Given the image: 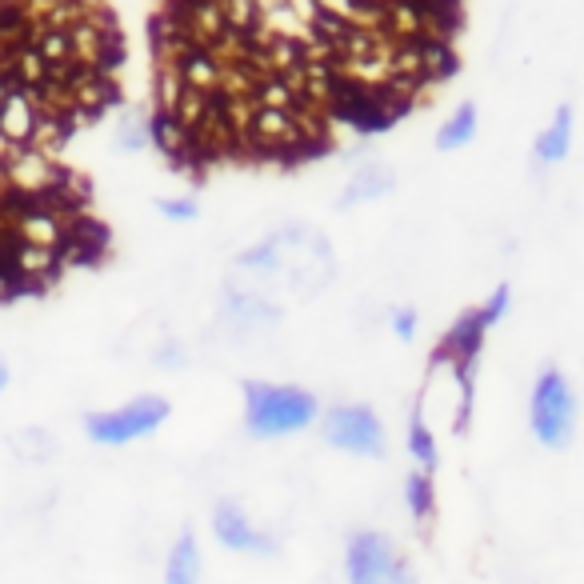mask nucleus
Instances as JSON below:
<instances>
[{"mask_svg": "<svg viewBox=\"0 0 584 584\" xmlns=\"http://www.w3.org/2000/svg\"><path fill=\"white\" fill-rule=\"evenodd\" d=\"M172 416V404L156 392H144V396H132L116 408H100V412H88L84 416V436L92 444H104V448H124L132 440H144L152 436L164 420Z\"/></svg>", "mask_w": 584, "mask_h": 584, "instance_id": "obj_3", "label": "nucleus"}, {"mask_svg": "<svg viewBox=\"0 0 584 584\" xmlns=\"http://www.w3.org/2000/svg\"><path fill=\"white\" fill-rule=\"evenodd\" d=\"M32 132H36V100L28 88H12L0 104V136L12 148H24L32 144Z\"/></svg>", "mask_w": 584, "mask_h": 584, "instance_id": "obj_9", "label": "nucleus"}, {"mask_svg": "<svg viewBox=\"0 0 584 584\" xmlns=\"http://www.w3.org/2000/svg\"><path fill=\"white\" fill-rule=\"evenodd\" d=\"M148 136H152V148L180 160V156H192V136L168 116V112H148Z\"/></svg>", "mask_w": 584, "mask_h": 584, "instance_id": "obj_13", "label": "nucleus"}, {"mask_svg": "<svg viewBox=\"0 0 584 584\" xmlns=\"http://www.w3.org/2000/svg\"><path fill=\"white\" fill-rule=\"evenodd\" d=\"M320 400L300 384L244 380V428L256 440H280L316 424Z\"/></svg>", "mask_w": 584, "mask_h": 584, "instance_id": "obj_1", "label": "nucleus"}, {"mask_svg": "<svg viewBox=\"0 0 584 584\" xmlns=\"http://www.w3.org/2000/svg\"><path fill=\"white\" fill-rule=\"evenodd\" d=\"M404 500H408V512H412V520H428L432 516V476L428 472H412L408 480H404Z\"/></svg>", "mask_w": 584, "mask_h": 584, "instance_id": "obj_16", "label": "nucleus"}, {"mask_svg": "<svg viewBox=\"0 0 584 584\" xmlns=\"http://www.w3.org/2000/svg\"><path fill=\"white\" fill-rule=\"evenodd\" d=\"M572 128H576V104L564 100V104H556L552 120L540 128V136H536V144H532V160H536L540 168L560 164V160L572 152Z\"/></svg>", "mask_w": 584, "mask_h": 584, "instance_id": "obj_8", "label": "nucleus"}, {"mask_svg": "<svg viewBox=\"0 0 584 584\" xmlns=\"http://www.w3.org/2000/svg\"><path fill=\"white\" fill-rule=\"evenodd\" d=\"M156 212H160L164 220L188 224V220L200 216V200H196V196H160V200H156Z\"/></svg>", "mask_w": 584, "mask_h": 584, "instance_id": "obj_18", "label": "nucleus"}, {"mask_svg": "<svg viewBox=\"0 0 584 584\" xmlns=\"http://www.w3.org/2000/svg\"><path fill=\"white\" fill-rule=\"evenodd\" d=\"M476 132H480V108H476V100H460L448 112V120L436 128L432 144H436V152H460L476 140Z\"/></svg>", "mask_w": 584, "mask_h": 584, "instance_id": "obj_10", "label": "nucleus"}, {"mask_svg": "<svg viewBox=\"0 0 584 584\" xmlns=\"http://www.w3.org/2000/svg\"><path fill=\"white\" fill-rule=\"evenodd\" d=\"M180 92H184V80H180L176 64H156V88H152V96H156V112H168V116H172Z\"/></svg>", "mask_w": 584, "mask_h": 584, "instance_id": "obj_17", "label": "nucleus"}, {"mask_svg": "<svg viewBox=\"0 0 584 584\" xmlns=\"http://www.w3.org/2000/svg\"><path fill=\"white\" fill-rule=\"evenodd\" d=\"M0 4H16V0H0Z\"/></svg>", "mask_w": 584, "mask_h": 584, "instance_id": "obj_23", "label": "nucleus"}, {"mask_svg": "<svg viewBox=\"0 0 584 584\" xmlns=\"http://www.w3.org/2000/svg\"><path fill=\"white\" fill-rule=\"evenodd\" d=\"M388 324H392V332H396V336L408 344V340H416L420 312H416V308H408V304H404V308H392V312H388Z\"/></svg>", "mask_w": 584, "mask_h": 584, "instance_id": "obj_20", "label": "nucleus"}, {"mask_svg": "<svg viewBox=\"0 0 584 584\" xmlns=\"http://www.w3.org/2000/svg\"><path fill=\"white\" fill-rule=\"evenodd\" d=\"M176 72H180L184 88H196V92H216L220 88V64L208 48H188L176 60Z\"/></svg>", "mask_w": 584, "mask_h": 584, "instance_id": "obj_12", "label": "nucleus"}, {"mask_svg": "<svg viewBox=\"0 0 584 584\" xmlns=\"http://www.w3.org/2000/svg\"><path fill=\"white\" fill-rule=\"evenodd\" d=\"M316 420H320L324 444L336 448V452L376 460V456H384V448H388V440H384V420H380L376 408H368V404L344 400V404H332L328 412H320Z\"/></svg>", "mask_w": 584, "mask_h": 584, "instance_id": "obj_5", "label": "nucleus"}, {"mask_svg": "<svg viewBox=\"0 0 584 584\" xmlns=\"http://www.w3.org/2000/svg\"><path fill=\"white\" fill-rule=\"evenodd\" d=\"M408 452H412V460L420 464V472H436V464H440V448H436V436H432V428L424 424V416H420V408H412V416H408Z\"/></svg>", "mask_w": 584, "mask_h": 584, "instance_id": "obj_15", "label": "nucleus"}, {"mask_svg": "<svg viewBox=\"0 0 584 584\" xmlns=\"http://www.w3.org/2000/svg\"><path fill=\"white\" fill-rule=\"evenodd\" d=\"M8 384H12V368H8V360L0 356V392H4Z\"/></svg>", "mask_w": 584, "mask_h": 584, "instance_id": "obj_22", "label": "nucleus"}, {"mask_svg": "<svg viewBox=\"0 0 584 584\" xmlns=\"http://www.w3.org/2000/svg\"><path fill=\"white\" fill-rule=\"evenodd\" d=\"M152 360H156L160 368H180V364H184V348H180V340H160L156 352H152Z\"/></svg>", "mask_w": 584, "mask_h": 584, "instance_id": "obj_21", "label": "nucleus"}, {"mask_svg": "<svg viewBox=\"0 0 584 584\" xmlns=\"http://www.w3.org/2000/svg\"><path fill=\"white\" fill-rule=\"evenodd\" d=\"M528 424H532V436L552 452H560L576 440V388L556 364L540 368V376L532 384Z\"/></svg>", "mask_w": 584, "mask_h": 584, "instance_id": "obj_2", "label": "nucleus"}, {"mask_svg": "<svg viewBox=\"0 0 584 584\" xmlns=\"http://www.w3.org/2000/svg\"><path fill=\"white\" fill-rule=\"evenodd\" d=\"M164 584H200V544L192 532H180L164 560Z\"/></svg>", "mask_w": 584, "mask_h": 584, "instance_id": "obj_11", "label": "nucleus"}, {"mask_svg": "<svg viewBox=\"0 0 584 584\" xmlns=\"http://www.w3.org/2000/svg\"><path fill=\"white\" fill-rule=\"evenodd\" d=\"M212 536L220 548L228 552H244V556H272L280 544L276 536H268L260 524L248 520V512L236 500H220L212 508Z\"/></svg>", "mask_w": 584, "mask_h": 584, "instance_id": "obj_6", "label": "nucleus"}, {"mask_svg": "<svg viewBox=\"0 0 584 584\" xmlns=\"http://www.w3.org/2000/svg\"><path fill=\"white\" fill-rule=\"evenodd\" d=\"M344 580L348 584H416V576L404 564V556L396 552V544L376 528H360L348 536Z\"/></svg>", "mask_w": 584, "mask_h": 584, "instance_id": "obj_4", "label": "nucleus"}, {"mask_svg": "<svg viewBox=\"0 0 584 584\" xmlns=\"http://www.w3.org/2000/svg\"><path fill=\"white\" fill-rule=\"evenodd\" d=\"M508 304H512V288H508V284H496V292L480 304L484 324H488V328H492V324H500V320H504V312H508Z\"/></svg>", "mask_w": 584, "mask_h": 584, "instance_id": "obj_19", "label": "nucleus"}, {"mask_svg": "<svg viewBox=\"0 0 584 584\" xmlns=\"http://www.w3.org/2000/svg\"><path fill=\"white\" fill-rule=\"evenodd\" d=\"M392 188H396V172H392L388 164H380V160H364V164L348 176V184L340 188L336 208H340V212H348V208H356V204L384 200Z\"/></svg>", "mask_w": 584, "mask_h": 584, "instance_id": "obj_7", "label": "nucleus"}, {"mask_svg": "<svg viewBox=\"0 0 584 584\" xmlns=\"http://www.w3.org/2000/svg\"><path fill=\"white\" fill-rule=\"evenodd\" d=\"M112 140L120 152H148L152 148V136H148V112L140 108H124L116 128H112Z\"/></svg>", "mask_w": 584, "mask_h": 584, "instance_id": "obj_14", "label": "nucleus"}]
</instances>
